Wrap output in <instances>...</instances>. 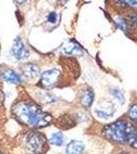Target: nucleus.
Returning <instances> with one entry per match:
<instances>
[{
  "mask_svg": "<svg viewBox=\"0 0 137 154\" xmlns=\"http://www.w3.org/2000/svg\"><path fill=\"white\" fill-rule=\"evenodd\" d=\"M11 112L17 121L32 128H45L52 122L50 114L44 112L37 104L31 101H17L12 106Z\"/></svg>",
  "mask_w": 137,
  "mask_h": 154,
  "instance_id": "1",
  "label": "nucleus"
},
{
  "mask_svg": "<svg viewBox=\"0 0 137 154\" xmlns=\"http://www.w3.org/2000/svg\"><path fill=\"white\" fill-rule=\"evenodd\" d=\"M129 122L125 119H118L106 125L103 128V135L106 139L117 144H127Z\"/></svg>",
  "mask_w": 137,
  "mask_h": 154,
  "instance_id": "2",
  "label": "nucleus"
},
{
  "mask_svg": "<svg viewBox=\"0 0 137 154\" xmlns=\"http://www.w3.org/2000/svg\"><path fill=\"white\" fill-rule=\"evenodd\" d=\"M47 141L43 134L36 131H28L23 138V148L27 154H43L46 151Z\"/></svg>",
  "mask_w": 137,
  "mask_h": 154,
  "instance_id": "3",
  "label": "nucleus"
},
{
  "mask_svg": "<svg viewBox=\"0 0 137 154\" xmlns=\"http://www.w3.org/2000/svg\"><path fill=\"white\" fill-rule=\"evenodd\" d=\"M59 77H61L59 70H57V69H50V70L44 71L41 74L40 83L44 88H52L58 82Z\"/></svg>",
  "mask_w": 137,
  "mask_h": 154,
  "instance_id": "4",
  "label": "nucleus"
},
{
  "mask_svg": "<svg viewBox=\"0 0 137 154\" xmlns=\"http://www.w3.org/2000/svg\"><path fill=\"white\" fill-rule=\"evenodd\" d=\"M12 54L13 57L17 60H26L29 58V51L27 49L26 45L24 44V42L22 41V39L19 37L14 39L13 44H12Z\"/></svg>",
  "mask_w": 137,
  "mask_h": 154,
  "instance_id": "5",
  "label": "nucleus"
},
{
  "mask_svg": "<svg viewBox=\"0 0 137 154\" xmlns=\"http://www.w3.org/2000/svg\"><path fill=\"white\" fill-rule=\"evenodd\" d=\"M0 77L3 79L4 81L13 84H19L22 82V78L16 72H14L11 69H5L0 72Z\"/></svg>",
  "mask_w": 137,
  "mask_h": 154,
  "instance_id": "6",
  "label": "nucleus"
},
{
  "mask_svg": "<svg viewBox=\"0 0 137 154\" xmlns=\"http://www.w3.org/2000/svg\"><path fill=\"white\" fill-rule=\"evenodd\" d=\"M61 51L66 54H74V56H78V54H83V49L76 41L70 40L67 43L64 44L61 48Z\"/></svg>",
  "mask_w": 137,
  "mask_h": 154,
  "instance_id": "7",
  "label": "nucleus"
},
{
  "mask_svg": "<svg viewBox=\"0 0 137 154\" xmlns=\"http://www.w3.org/2000/svg\"><path fill=\"white\" fill-rule=\"evenodd\" d=\"M85 150V144L82 141H71L66 148V154H82Z\"/></svg>",
  "mask_w": 137,
  "mask_h": 154,
  "instance_id": "8",
  "label": "nucleus"
},
{
  "mask_svg": "<svg viewBox=\"0 0 137 154\" xmlns=\"http://www.w3.org/2000/svg\"><path fill=\"white\" fill-rule=\"evenodd\" d=\"M127 144H128L131 148L137 149V126L131 122H129V125H128Z\"/></svg>",
  "mask_w": 137,
  "mask_h": 154,
  "instance_id": "9",
  "label": "nucleus"
},
{
  "mask_svg": "<svg viewBox=\"0 0 137 154\" xmlns=\"http://www.w3.org/2000/svg\"><path fill=\"white\" fill-rule=\"evenodd\" d=\"M94 102V91L90 88H86L81 95V104L85 108H90Z\"/></svg>",
  "mask_w": 137,
  "mask_h": 154,
  "instance_id": "10",
  "label": "nucleus"
},
{
  "mask_svg": "<svg viewBox=\"0 0 137 154\" xmlns=\"http://www.w3.org/2000/svg\"><path fill=\"white\" fill-rule=\"evenodd\" d=\"M95 114L101 119H109L114 115V108L112 106H99L95 109Z\"/></svg>",
  "mask_w": 137,
  "mask_h": 154,
  "instance_id": "11",
  "label": "nucleus"
},
{
  "mask_svg": "<svg viewBox=\"0 0 137 154\" xmlns=\"http://www.w3.org/2000/svg\"><path fill=\"white\" fill-rule=\"evenodd\" d=\"M23 71H24L25 76L28 77V78H31V79H35L36 77L39 76V74H40L38 66L35 65V64H32V63L25 65L23 68Z\"/></svg>",
  "mask_w": 137,
  "mask_h": 154,
  "instance_id": "12",
  "label": "nucleus"
},
{
  "mask_svg": "<svg viewBox=\"0 0 137 154\" xmlns=\"http://www.w3.org/2000/svg\"><path fill=\"white\" fill-rule=\"evenodd\" d=\"M51 145L53 146H57V147H61V146L64 145V138L63 133L61 131H56V133H53L50 137V140H49Z\"/></svg>",
  "mask_w": 137,
  "mask_h": 154,
  "instance_id": "13",
  "label": "nucleus"
},
{
  "mask_svg": "<svg viewBox=\"0 0 137 154\" xmlns=\"http://www.w3.org/2000/svg\"><path fill=\"white\" fill-rule=\"evenodd\" d=\"M128 116L130 117L131 120H133L134 122H137V104L131 105L128 111Z\"/></svg>",
  "mask_w": 137,
  "mask_h": 154,
  "instance_id": "14",
  "label": "nucleus"
},
{
  "mask_svg": "<svg viewBox=\"0 0 137 154\" xmlns=\"http://www.w3.org/2000/svg\"><path fill=\"white\" fill-rule=\"evenodd\" d=\"M116 24L118 26L119 29H121L123 32H126L128 30V25H127V22L125 19L123 18H118L116 20Z\"/></svg>",
  "mask_w": 137,
  "mask_h": 154,
  "instance_id": "15",
  "label": "nucleus"
},
{
  "mask_svg": "<svg viewBox=\"0 0 137 154\" xmlns=\"http://www.w3.org/2000/svg\"><path fill=\"white\" fill-rule=\"evenodd\" d=\"M113 95H114L115 98H116L118 101H120L121 103H123V102H124V97H123V94H122L121 91H119V89H115V91H113Z\"/></svg>",
  "mask_w": 137,
  "mask_h": 154,
  "instance_id": "16",
  "label": "nucleus"
},
{
  "mask_svg": "<svg viewBox=\"0 0 137 154\" xmlns=\"http://www.w3.org/2000/svg\"><path fill=\"white\" fill-rule=\"evenodd\" d=\"M47 20H48L49 23L55 24L56 21H57V14H55V12H50V14H48V18H47Z\"/></svg>",
  "mask_w": 137,
  "mask_h": 154,
  "instance_id": "17",
  "label": "nucleus"
},
{
  "mask_svg": "<svg viewBox=\"0 0 137 154\" xmlns=\"http://www.w3.org/2000/svg\"><path fill=\"white\" fill-rule=\"evenodd\" d=\"M129 18H130V21L134 25H137V14H131Z\"/></svg>",
  "mask_w": 137,
  "mask_h": 154,
  "instance_id": "18",
  "label": "nucleus"
},
{
  "mask_svg": "<svg viewBox=\"0 0 137 154\" xmlns=\"http://www.w3.org/2000/svg\"><path fill=\"white\" fill-rule=\"evenodd\" d=\"M125 1L129 4V5H131L133 7H136V8H137V0H125Z\"/></svg>",
  "mask_w": 137,
  "mask_h": 154,
  "instance_id": "19",
  "label": "nucleus"
},
{
  "mask_svg": "<svg viewBox=\"0 0 137 154\" xmlns=\"http://www.w3.org/2000/svg\"><path fill=\"white\" fill-rule=\"evenodd\" d=\"M2 101H3V95H2L1 91H0V106H1V104H2Z\"/></svg>",
  "mask_w": 137,
  "mask_h": 154,
  "instance_id": "20",
  "label": "nucleus"
},
{
  "mask_svg": "<svg viewBox=\"0 0 137 154\" xmlns=\"http://www.w3.org/2000/svg\"><path fill=\"white\" fill-rule=\"evenodd\" d=\"M25 1H26V0H16V3H19V4L23 3V2H25Z\"/></svg>",
  "mask_w": 137,
  "mask_h": 154,
  "instance_id": "21",
  "label": "nucleus"
},
{
  "mask_svg": "<svg viewBox=\"0 0 137 154\" xmlns=\"http://www.w3.org/2000/svg\"><path fill=\"white\" fill-rule=\"evenodd\" d=\"M118 154H129V153H127V152H121V153H118Z\"/></svg>",
  "mask_w": 137,
  "mask_h": 154,
  "instance_id": "22",
  "label": "nucleus"
},
{
  "mask_svg": "<svg viewBox=\"0 0 137 154\" xmlns=\"http://www.w3.org/2000/svg\"><path fill=\"white\" fill-rule=\"evenodd\" d=\"M0 154H5V153H3V152H0Z\"/></svg>",
  "mask_w": 137,
  "mask_h": 154,
  "instance_id": "23",
  "label": "nucleus"
}]
</instances>
